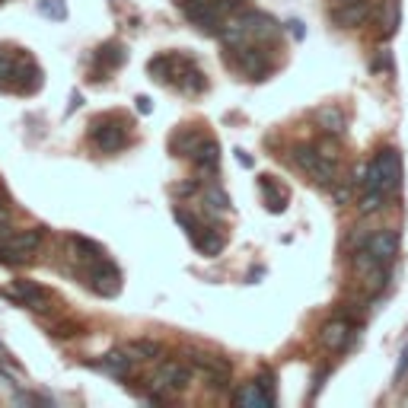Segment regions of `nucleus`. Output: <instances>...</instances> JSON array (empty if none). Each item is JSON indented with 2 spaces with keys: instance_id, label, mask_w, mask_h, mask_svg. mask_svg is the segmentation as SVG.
<instances>
[{
  "instance_id": "nucleus-36",
  "label": "nucleus",
  "mask_w": 408,
  "mask_h": 408,
  "mask_svg": "<svg viewBox=\"0 0 408 408\" xmlns=\"http://www.w3.org/2000/svg\"><path fill=\"white\" fill-rule=\"evenodd\" d=\"M287 26H291V32H294V39H303V22H287Z\"/></svg>"
},
{
  "instance_id": "nucleus-4",
  "label": "nucleus",
  "mask_w": 408,
  "mask_h": 408,
  "mask_svg": "<svg viewBox=\"0 0 408 408\" xmlns=\"http://www.w3.org/2000/svg\"><path fill=\"white\" fill-rule=\"evenodd\" d=\"M227 64L242 74L246 80H265V77L275 70L271 55L262 45H239V48H227Z\"/></svg>"
},
{
  "instance_id": "nucleus-15",
  "label": "nucleus",
  "mask_w": 408,
  "mask_h": 408,
  "mask_svg": "<svg viewBox=\"0 0 408 408\" xmlns=\"http://www.w3.org/2000/svg\"><path fill=\"white\" fill-rule=\"evenodd\" d=\"M399 246H402L399 230H395V227H389V230H374V233L367 236V246H364V249H370V252H374V258H376V262L389 265L395 256H399Z\"/></svg>"
},
{
  "instance_id": "nucleus-6",
  "label": "nucleus",
  "mask_w": 408,
  "mask_h": 408,
  "mask_svg": "<svg viewBox=\"0 0 408 408\" xmlns=\"http://www.w3.org/2000/svg\"><path fill=\"white\" fill-rule=\"evenodd\" d=\"M233 402L242 408H271L275 405V374L265 370L258 380H249L233 389Z\"/></svg>"
},
{
  "instance_id": "nucleus-13",
  "label": "nucleus",
  "mask_w": 408,
  "mask_h": 408,
  "mask_svg": "<svg viewBox=\"0 0 408 408\" xmlns=\"http://www.w3.org/2000/svg\"><path fill=\"white\" fill-rule=\"evenodd\" d=\"M4 297L16 300V303L29 306V310H39V312L51 310V294L45 291V287H39V284H32V281H16L13 287L4 291Z\"/></svg>"
},
{
  "instance_id": "nucleus-2",
  "label": "nucleus",
  "mask_w": 408,
  "mask_h": 408,
  "mask_svg": "<svg viewBox=\"0 0 408 408\" xmlns=\"http://www.w3.org/2000/svg\"><path fill=\"white\" fill-rule=\"evenodd\" d=\"M402 185V157L399 150H380L364 169H360V192L367 188H380V192L393 195Z\"/></svg>"
},
{
  "instance_id": "nucleus-14",
  "label": "nucleus",
  "mask_w": 408,
  "mask_h": 408,
  "mask_svg": "<svg viewBox=\"0 0 408 408\" xmlns=\"http://www.w3.org/2000/svg\"><path fill=\"white\" fill-rule=\"evenodd\" d=\"M351 338H354V322L345 316L329 319V322L319 329V341H322V348H329V351H345V348L351 345Z\"/></svg>"
},
{
  "instance_id": "nucleus-39",
  "label": "nucleus",
  "mask_w": 408,
  "mask_h": 408,
  "mask_svg": "<svg viewBox=\"0 0 408 408\" xmlns=\"http://www.w3.org/2000/svg\"><path fill=\"white\" fill-rule=\"evenodd\" d=\"M0 360H10V354H7V348H4V341H0Z\"/></svg>"
},
{
  "instance_id": "nucleus-9",
  "label": "nucleus",
  "mask_w": 408,
  "mask_h": 408,
  "mask_svg": "<svg viewBox=\"0 0 408 408\" xmlns=\"http://www.w3.org/2000/svg\"><path fill=\"white\" fill-rule=\"evenodd\" d=\"M374 13V0H341L329 10V20L338 29H360Z\"/></svg>"
},
{
  "instance_id": "nucleus-37",
  "label": "nucleus",
  "mask_w": 408,
  "mask_h": 408,
  "mask_svg": "<svg viewBox=\"0 0 408 408\" xmlns=\"http://www.w3.org/2000/svg\"><path fill=\"white\" fill-rule=\"evenodd\" d=\"M236 159H239L242 166H252V159H249V157H246V153H242V150H236Z\"/></svg>"
},
{
  "instance_id": "nucleus-21",
  "label": "nucleus",
  "mask_w": 408,
  "mask_h": 408,
  "mask_svg": "<svg viewBox=\"0 0 408 408\" xmlns=\"http://www.w3.org/2000/svg\"><path fill=\"white\" fill-rule=\"evenodd\" d=\"M316 125L322 128L325 134L341 138V134H345V128H348V118H345V112H341L338 105H322V109L316 112Z\"/></svg>"
},
{
  "instance_id": "nucleus-16",
  "label": "nucleus",
  "mask_w": 408,
  "mask_h": 408,
  "mask_svg": "<svg viewBox=\"0 0 408 408\" xmlns=\"http://www.w3.org/2000/svg\"><path fill=\"white\" fill-rule=\"evenodd\" d=\"M42 86V67L29 55H16V74H13V90L20 93H35Z\"/></svg>"
},
{
  "instance_id": "nucleus-8",
  "label": "nucleus",
  "mask_w": 408,
  "mask_h": 408,
  "mask_svg": "<svg viewBox=\"0 0 408 408\" xmlns=\"http://www.w3.org/2000/svg\"><path fill=\"white\" fill-rule=\"evenodd\" d=\"M42 227H32V230H20V233L7 236L4 246H0V256L7 258V262H29L32 252L39 249V242H42Z\"/></svg>"
},
{
  "instance_id": "nucleus-7",
  "label": "nucleus",
  "mask_w": 408,
  "mask_h": 408,
  "mask_svg": "<svg viewBox=\"0 0 408 408\" xmlns=\"http://www.w3.org/2000/svg\"><path fill=\"white\" fill-rule=\"evenodd\" d=\"M90 140L96 150L118 153L128 144V128L121 125V121H115V118H96L90 125Z\"/></svg>"
},
{
  "instance_id": "nucleus-1",
  "label": "nucleus",
  "mask_w": 408,
  "mask_h": 408,
  "mask_svg": "<svg viewBox=\"0 0 408 408\" xmlns=\"http://www.w3.org/2000/svg\"><path fill=\"white\" fill-rule=\"evenodd\" d=\"M281 22L271 20L268 13L258 10H236L221 29V42L227 48H239V45H268L281 39Z\"/></svg>"
},
{
  "instance_id": "nucleus-27",
  "label": "nucleus",
  "mask_w": 408,
  "mask_h": 408,
  "mask_svg": "<svg viewBox=\"0 0 408 408\" xmlns=\"http://www.w3.org/2000/svg\"><path fill=\"white\" fill-rule=\"evenodd\" d=\"M70 246H74V252H77L74 258H80V262H86V265L105 256L103 246H99V242H93V239H86V236H70Z\"/></svg>"
},
{
  "instance_id": "nucleus-24",
  "label": "nucleus",
  "mask_w": 408,
  "mask_h": 408,
  "mask_svg": "<svg viewBox=\"0 0 408 408\" xmlns=\"http://www.w3.org/2000/svg\"><path fill=\"white\" fill-rule=\"evenodd\" d=\"M386 192H380V188H367V192H360V201H357V211L360 217H374L380 214L383 208H386Z\"/></svg>"
},
{
  "instance_id": "nucleus-32",
  "label": "nucleus",
  "mask_w": 408,
  "mask_h": 408,
  "mask_svg": "<svg viewBox=\"0 0 408 408\" xmlns=\"http://www.w3.org/2000/svg\"><path fill=\"white\" fill-rule=\"evenodd\" d=\"M370 67H374V74H386V77H393V74H395L393 51H389V48H380V51L374 55V64H370Z\"/></svg>"
},
{
  "instance_id": "nucleus-23",
  "label": "nucleus",
  "mask_w": 408,
  "mask_h": 408,
  "mask_svg": "<svg viewBox=\"0 0 408 408\" xmlns=\"http://www.w3.org/2000/svg\"><path fill=\"white\" fill-rule=\"evenodd\" d=\"M195 249L201 252V256H208V258H214V256H221L223 252V236L217 233V230H204L201 227L198 230V236H195Z\"/></svg>"
},
{
  "instance_id": "nucleus-38",
  "label": "nucleus",
  "mask_w": 408,
  "mask_h": 408,
  "mask_svg": "<svg viewBox=\"0 0 408 408\" xmlns=\"http://www.w3.org/2000/svg\"><path fill=\"white\" fill-rule=\"evenodd\" d=\"M176 4H179L182 10H188V7H195V4H198V0H176Z\"/></svg>"
},
{
  "instance_id": "nucleus-26",
  "label": "nucleus",
  "mask_w": 408,
  "mask_h": 408,
  "mask_svg": "<svg viewBox=\"0 0 408 408\" xmlns=\"http://www.w3.org/2000/svg\"><path fill=\"white\" fill-rule=\"evenodd\" d=\"M147 70L157 84H169L173 80V70H176V55H157L147 61Z\"/></svg>"
},
{
  "instance_id": "nucleus-31",
  "label": "nucleus",
  "mask_w": 408,
  "mask_h": 408,
  "mask_svg": "<svg viewBox=\"0 0 408 408\" xmlns=\"http://www.w3.org/2000/svg\"><path fill=\"white\" fill-rule=\"evenodd\" d=\"M39 13L48 20H67V4L64 0H39Z\"/></svg>"
},
{
  "instance_id": "nucleus-12",
  "label": "nucleus",
  "mask_w": 408,
  "mask_h": 408,
  "mask_svg": "<svg viewBox=\"0 0 408 408\" xmlns=\"http://www.w3.org/2000/svg\"><path fill=\"white\" fill-rule=\"evenodd\" d=\"M173 84L179 86L188 96H198V93L208 90V80H204V70L185 55H176V70H173Z\"/></svg>"
},
{
  "instance_id": "nucleus-28",
  "label": "nucleus",
  "mask_w": 408,
  "mask_h": 408,
  "mask_svg": "<svg viewBox=\"0 0 408 408\" xmlns=\"http://www.w3.org/2000/svg\"><path fill=\"white\" fill-rule=\"evenodd\" d=\"M128 354H131L134 360H153L163 354V348H159V341L140 338V341H131V345H128Z\"/></svg>"
},
{
  "instance_id": "nucleus-20",
  "label": "nucleus",
  "mask_w": 408,
  "mask_h": 408,
  "mask_svg": "<svg viewBox=\"0 0 408 408\" xmlns=\"http://www.w3.org/2000/svg\"><path fill=\"white\" fill-rule=\"evenodd\" d=\"M208 138V134L201 131V128H179V131L173 134V150H176V157H185V159H192V153L198 150V144L201 140Z\"/></svg>"
},
{
  "instance_id": "nucleus-30",
  "label": "nucleus",
  "mask_w": 408,
  "mask_h": 408,
  "mask_svg": "<svg viewBox=\"0 0 408 408\" xmlns=\"http://www.w3.org/2000/svg\"><path fill=\"white\" fill-rule=\"evenodd\" d=\"M13 74H16V55L0 48V86H13Z\"/></svg>"
},
{
  "instance_id": "nucleus-40",
  "label": "nucleus",
  "mask_w": 408,
  "mask_h": 408,
  "mask_svg": "<svg viewBox=\"0 0 408 408\" xmlns=\"http://www.w3.org/2000/svg\"><path fill=\"white\" fill-rule=\"evenodd\" d=\"M335 4H341V0H335Z\"/></svg>"
},
{
  "instance_id": "nucleus-5",
  "label": "nucleus",
  "mask_w": 408,
  "mask_h": 408,
  "mask_svg": "<svg viewBox=\"0 0 408 408\" xmlns=\"http://www.w3.org/2000/svg\"><path fill=\"white\" fill-rule=\"evenodd\" d=\"M188 380H192V370L185 364H179V360H159V367L150 376V389L157 395H163V399H169V395L182 393L188 386Z\"/></svg>"
},
{
  "instance_id": "nucleus-25",
  "label": "nucleus",
  "mask_w": 408,
  "mask_h": 408,
  "mask_svg": "<svg viewBox=\"0 0 408 408\" xmlns=\"http://www.w3.org/2000/svg\"><path fill=\"white\" fill-rule=\"evenodd\" d=\"M125 58H128V51L121 48L118 42H109V45H103V48L96 51V64L103 67V74H105V70L121 67V64H125Z\"/></svg>"
},
{
  "instance_id": "nucleus-19",
  "label": "nucleus",
  "mask_w": 408,
  "mask_h": 408,
  "mask_svg": "<svg viewBox=\"0 0 408 408\" xmlns=\"http://www.w3.org/2000/svg\"><path fill=\"white\" fill-rule=\"evenodd\" d=\"M96 367H99V370H105V374L118 376V380H128L131 370H134V357L128 354V348H125V351H109Z\"/></svg>"
},
{
  "instance_id": "nucleus-11",
  "label": "nucleus",
  "mask_w": 408,
  "mask_h": 408,
  "mask_svg": "<svg viewBox=\"0 0 408 408\" xmlns=\"http://www.w3.org/2000/svg\"><path fill=\"white\" fill-rule=\"evenodd\" d=\"M192 367L214 389H223L230 383V376H233V364H230L227 357H221V354H201L198 351V354H192Z\"/></svg>"
},
{
  "instance_id": "nucleus-35",
  "label": "nucleus",
  "mask_w": 408,
  "mask_h": 408,
  "mask_svg": "<svg viewBox=\"0 0 408 408\" xmlns=\"http://www.w3.org/2000/svg\"><path fill=\"white\" fill-rule=\"evenodd\" d=\"M150 109H153L150 99H147V96H138V112H140V115H150Z\"/></svg>"
},
{
  "instance_id": "nucleus-29",
  "label": "nucleus",
  "mask_w": 408,
  "mask_h": 408,
  "mask_svg": "<svg viewBox=\"0 0 408 408\" xmlns=\"http://www.w3.org/2000/svg\"><path fill=\"white\" fill-rule=\"evenodd\" d=\"M204 201H208L211 211H217V214H227L230 204H233V201H230V195L223 192V188H217V185H208V188H204Z\"/></svg>"
},
{
  "instance_id": "nucleus-3",
  "label": "nucleus",
  "mask_w": 408,
  "mask_h": 408,
  "mask_svg": "<svg viewBox=\"0 0 408 408\" xmlns=\"http://www.w3.org/2000/svg\"><path fill=\"white\" fill-rule=\"evenodd\" d=\"M291 157H294V163H297V169H303V173L310 176L316 185L332 188L335 182H338V166H335V157L322 153L319 147H312V144H294L291 147Z\"/></svg>"
},
{
  "instance_id": "nucleus-22",
  "label": "nucleus",
  "mask_w": 408,
  "mask_h": 408,
  "mask_svg": "<svg viewBox=\"0 0 408 408\" xmlns=\"http://www.w3.org/2000/svg\"><path fill=\"white\" fill-rule=\"evenodd\" d=\"M399 22H402V0H383V10H380V32L383 39L399 32Z\"/></svg>"
},
{
  "instance_id": "nucleus-18",
  "label": "nucleus",
  "mask_w": 408,
  "mask_h": 408,
  "mask_svg": "<svg viewBox=\"0 0 408 408\" xmlns=\"http://www.w3.org/2000/svg\"><path fill=\"white\" fill-rule=\"evenodd\" d=\"M258 192H262L265 208H268L271 214H281V211L287 208V188H284L281 182H275V176H258Z\"/></svg>"
},
{
  "instance_id": "nucleus-17",
  "label": "nucleus",
  "mask_w": 408,
  "mask_h": 408,
  "mask_svg": "<svg viewBox=\"0 0 408 408\" xmlns=\"http://www.w3.org/2000/svg\"><path fill=\"white\" fill-rule=\"evenodd\" d=\"M192 163L198 166V173L217 176V169H221V144L214 138H204L198 144V150L192 153Z\"/></svg>"
},
{
  "instance_id": "nucleus-34",
  "label": "nucleus",
  "mask_w": 408,
  "mask_h": 408,
  "mask_svg": "<svg viewBox=\"0 0 408 408\" xmlns=\"http://www.w3.org/2000/svg\"><path fill=\"white\" fill-rule=\"evenodd\" d=\"M405 374H408V345L402 348V357H399V367H395V376H393V380L402 383V380H405Z\"/></svg>"
},
{
  "instance_id": "nucleus-10",
  "label": "nucleus",
  "mask_w": 408,
  "mask_h": 408,
  "mask_svg": "<svg viewBox=\"0 0 408 408\" xmlns=\"http://www.w3.org/2000/svg\"><path fill=\"white\" fill-rule=\"evenodd\" d=\"M86 284H90L96 294H103V297H115V294L121 291V271L103 256V258H96V262H90Z\"/></svg>"
},
{
  "instance_id": "nucleus-33",
  "label": "nucleus",
  "mask_w": 408,
  "mask_h": 408,
  "mask_svg": "<svg viewBox=\"0 0 408 408\" xmlns=\"http://www.w3.org/2000/svg\"><path fill=\"white\" fill-rule=\"evenodd\" d=\"M173 217H176V223H182V230H185V233H188V239H195V236H198L201 223L195 221V217L188 214L185 208H176V211H173Z\"/></svg>"
}]
</instances>
